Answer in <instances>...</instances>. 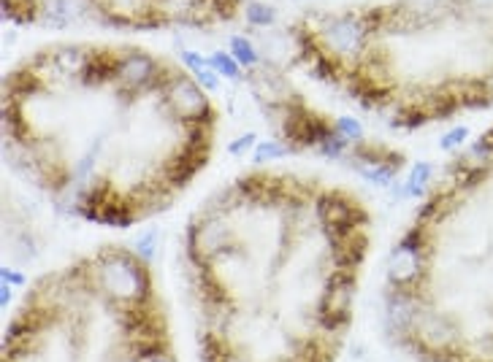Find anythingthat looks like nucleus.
<instances>
[{
	"label": "nucleus",
	"instance_id": "f257e3e1",
	"mask_svg": "<svg viewBox=\"0 0 493 362\" xmlns=\"http://www.w3.org/2000/svg\"><path fill=\"white\" fill-rule=\"evenodd\" d=\"M328 38L334 41V46L339 49V52H358L361 44H363V28L350 19V16H344V19H334L331 22V28H328Z\"/></svg>",
	"mask_w": 493,
	"mask_h": 362
},
{
	"label": "nucleus",
	"instance_id": "f03ea898",
	"mask_svg": "<svg viewBox=\"0 0 493 362\" xmlns=\"http://www.w3.org/2000/svg\"><path fill=\"white\" fill-rule=\"evenodd\" d=\"M120 76L125 78V84H130V87H144L147 84V78L152 76V57H147V54H128L123 62V68H120Z\"/></svg>",
	"mask_w": 493,
	"mask_h": 362
},
{
	"label": "nucleus",
	"instance_id": "7ed1b4c3",
	"mask_svg": "<svg viewBox=\"0 0 493 362\" xmlns=\"http://www.w3.org/2000/svg\"><path fill=\"white\" fill-rule=\"evenodd\" d=\"M429 179H431V165H429V163H420V165H415V168H412V173H409L407 187H404V195L420 197L426 189H429Z\"/></svg>",
	"mask_w": 493,
	"mask_h": 362
},
{
	"label": "nucleus",
	"instance_id": "20e7f679",
	"mask_svg": "<svg viewBox=\"0 0 493 362\" xmlns=\"http://www.w3.org/2000/svg\"><path fill=\"white\" fill-rule=\"evenodd\" d=\"M288 151H293L290 146H285V144H279V141H261L255 151H252V157H255V163H266V160H277L282 154H288Z\"/></svg>",
	"mask_w": 493,
	"mask_h": 362
},
{
	"label": "nucleus",
	"instance_id": "39448f33",
	"mask_svg": "<svg viewBox=\"0 0 493 362\" xmlns=\"http://www.w3.org/2000/svg\"><path fill=\"white\" fill-rule=\"evenodd\" d=\"M231 52H233V57L242 62V65H255V62H258V54H255V49H252V44L246 41L244 35H233Z\"/></svg>",
	"mask_w": 493,
	"mask_h": 362
},
{
	"label": "nucleus",
	"instance_id": "423d86ee",
	"mask_svg": "<svg viewBox=\"0 0 493 362\" xmlns=\"http://www.w3.org/2000/svg\"><path fill=\"white\" fill-rule=\"evenodd\" d=\"M206 62H209V68H215L220 76H228V78H239V76H242L239 65H236L225 52H217V54H212Z\"/></svg>",
	"mask_w": 493,
	"mask_h": 362
},
{
	"label": "nucleus",
	"instance_id": "0eeeda50",
	"mask_svg": "<svg viewBox=\"0 0 493 362\" xmlns=\"http://www.w3.org/2000/svg\"><path fill=\"white\" fill-rule=\"evenodd\" d=\"M246 16H249L252 25H271L274 22V11L268 6H263V3H252L246 8Z\"/></svg>",
	"mask_w": 493,
	"mask_h": 362
},
{
	"label": "nucleus",
	"instance_id": "6e6552de",
	"mask_svg": "<svg viewBox=\"0 0 493 362\" xmlns=\"http://www.w3.org/2000/svg\"><path fill=\"white\" fill-rule=\"evenodd\" d=\"M317 149H320V154H325V157H341V151L347 149V138L339 136V133H334V136L328 138V141H323Z\"/></svg>",
	"mask_w": 493,
	"mask_h": 362
},
{
	"label": "nucleus",
	"instance_id": "1a4fd4ad",
	"mask_svg": "<svg viewBox=\"0 0 493 362\" xmlns=\"http://www.w3.org/2000/svg\"><path fill=\"white\" fill-rule=\"evenodd\" d=\"M336 133L344 136L347 141H358V138L363 136V127L355 119H350V117H339V119H336Z\"/></svg>",
	"mask_w": 493,
	"mask_h": 362
},
{
	"label": "nucleus",
	"instance_id": "9d476101",
	"mask_svg": "<svg viewBox=\"0 0 493 362\" xmlns=\"http://www.w3.org/2000/svg\"><path fill=\"white\" fill-rule=\"evenodd\" d=\"M154 241H157V233L154 230H149V233H144V235H139V241H136V246H139V255L144 262H149L154 257Z\"/></svg>",
	"mask_w": 493,
	"mask_h": 362
},
{
	"label": "nucleus",
	"instance_id": "9b49d317",
	"mask_svg": "<svg viewBox=\"0 0 493 362\" xmlns=\"http://www.w3.org/2000/svg\"><path fill=\"white\" fill-rule=\"evenodd\" d=\"M196 78H198V84L203 90H217L220 87V74H217L215 68H209V62H206V68L196 71Z\"/></svg>",
	"mask_w": 493,
	"mask_h": 362
},
{
	"label": "nucleus",
	"instance_id": "f8f14e48",
	"mask_svg": "<svg viewBox=\"0 0 493 362\" xmlns=\"http://www.w3.org/2000/svg\"><path fill=\"white\" fill-rule=\"evenodd\" d=\"M466 136H469V130H466V127H455L453 133H447V136L442 138V149H455V146H461Z\"/></svg>",
	"mask_w": 493,
	"mask_h": 362
},
{
	"label": "nucleus",
	"instance_id": "ddd939ff",
	"mask_svg": "<svg viewBox=\"0 0 493 362\" xmlns=\"http://www.w3.org/2000/svg\"><path fill=\"white\" fill-rule=\"evenodd\" d=\"M255 144V133H246V136H242L236 144H231L228 149H231V154H242V151L246 149V146H252Z\"/></svg>",
	"mask_w": 493,
	"mask_h": 362
},
{
	"label": "nucleus",
	"instance_id": "4468645a",
	"mask_svg": "<svg viewBox=\"0 0 493 362\" xmlns=\"http://www.w3.org/2000/svg\"><path fill=\"white\" fill-rule=\"evenodd\" d=\"M409 3V11H429V8H439V0H407Z\"/></svg>",
	"mask_w": 493,
	"mask_h": 362
},
{
	"label": "nucleus",
	"instance_id": "2eb2a0df",
	"mask_svg": "<svg viewBox=\"0 0 493 362\" xmlns=\"http://www.w3.org/2000/svg\"><path fill=\"white\" fill-rule=\"evenodd\" d=\"M0 298H3V305H8L11 303V287L3 281V287H0Z\"/></svg>",
	"mask_w": 493,
	"mask_h": 362
}]
</instances>
